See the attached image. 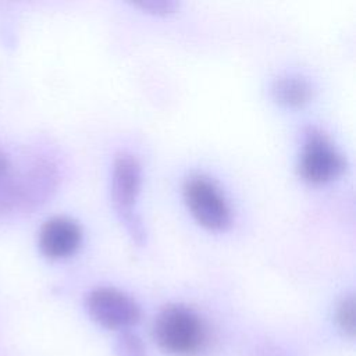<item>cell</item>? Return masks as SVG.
<instances>
[{"instance_id": "cell-1", "label": "cell", "mask_w": 356, "mask_h": 356, "mask_svg": "<svg viewBox=\"0 0 356 356\" xmlns=\"http://www.w3.org/2000/svg\"><path fill=\"white\" fill-rule=\"evenodd\" d=\"M152 337L157 348L170 356H196L207 342L203 318L185 305H167L153 320Z\"/></svg>"}, {"instance_id": "cell-2", "label": "cell", "mask_w": 356, "mask_h": 356, "mask_svg": "<svg viewBox=\"0 0 356 356\" xmlns=\"http://www.w3.org/2000/svg\"><path fill=\"white\" fill-rule=\"evenodd\" d=\"M142 184V168L138 159L129 153H118L113 161L111 200L127 231L136 243L143 242V227L134 211Z\"/></svg>"}, {"instance_id": "cell-3", "label": "cell", "mask_w": 356, "mask_h": 356, "mask_svg": "<svg viewBox=\"0 0 356 356\" xmlns=\"http://www.w3.org/2000/svg\"><path fill=\"white\" fill-rule=\"evenodd\" d=\"M88 316L100 327L111 331H127L136 325L142 312L125 292L111 286H97L85 298Z\"/></svg>"}, {"instance_id": "cell-4", "label": "cell", "mask_w": 356, "mask_h": 356, "mask_svg": "<svg viewBox=\"0 0 356 356\" xmlns=\"http://www.w3.org/2000/svg\"><path fill=\"white\" fill-rule=\"evenodd\" d=\"M345 170V159L317 128L305 131L303 147L299 157V172L312 184H324L339 177Z\"/></svg>"}, {"instance_id": "cell-5", "label": "cell", "mask_w": 356, "mask_h": 356, "mask_svg": "<svg viewBox=\"0 0 356 356\" xmlns=\"http://www.w3.org/2000/svg\"><path fill=\"white\" fill-rule=\"evenodd\" d=\"M184 199L193 218L209 229H225L231 224V209L217 185L203 175L186 179Z\"/></svg>"}, {"instance_id": "cell-6", "label": "cell", "mask_w": 356, "mask_h": 356, "mask_svg": "<svg viewBox=\"0 0 356 356\" xmlns=\"http://www.w3.org/2000/svg\"><path fill=\"white\" fill-rule=\"evenodd\" d=\"M82 229L79 224L65 216L46 220L39 229V246L50 259H63L72 254L81 245Z\"/></svg>"}, {"instance_id": "cell-7", "label": "cell", "mask_w": 356, "mask_h": 356, "mask_svg": "<svg viewBox=\"0 0 356 356\" xmlns=\"http://www.w3.org/2000/svg\"><path fill=\"white\" fill-rule=\"evenodd\" d=\"M273 97L285 106L299 107L307 103L313 95L312 85L302 76L285 75L277 78L271 85Z\"/></svg>"}, {"instance_id": "cell-8", "label": "cell", "mask_w": 356, "mask_h": 356, "mask_svg": "<svg viewBox=\"0 0 356 356\" xmlns=\"http://www.w3.org/2000/svg\"><path fill=\"white\" fill-rule=\"evenodd\" d=\"M115 356H147L142 338L131 330L121 331L114 342Z\"/></svg>"}, {"instance_id": "cell-9", "label": "cell", "mask_w": 356, "mask_h": 356, "mask_svg": "<svg viewBox=\"0 0 356 356\" xmlns=\"http://www.w3.org/2000/svg\"><path fill=\"white\" fill-rule=\"evenodd\" d=\"M355 298L353 295L345 296L337 306L335 321L338 328L348 337L355 335Z\"/></svg>"}, {"instance_id": "cell-10", "label": "cell", "mask_w": 356, "mask_h": 356, "mask_svg": "<svg viewBox=\"0 0 356 356\" xmlns=\"http://www.w3.org/2000/svg\"><path fill=\"white\" fill-rule=\"evenodd\" d=\"M135 6L143 8V10H147L149 13H153V14H167V13H171L175 7H177V3L174 1H170V0H145V1H140V3H135Z\"/></svg>"}, {"instance_id": "cell-11", "label": "cell", "mask_w": 356, "mask_h": 356, "mask_svg": "<svg viewBox=\"0 0 356 356\" xmlns=\"http://www.w3.org/2000/svg\"><path fill=\"white\" fill-rule=\"evenodd\" d=\"M8 170H10V159L3 150H0V178L6 175Z\"/></svg>"}]
</instances>
